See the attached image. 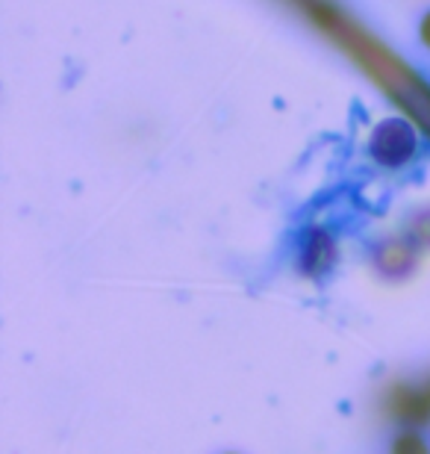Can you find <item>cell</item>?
Returning <instances> with one entry per match:
<instances>
[{
    "instance_id": "obj_2",
    "label": "cell",
    "mask_w": 430,
    "mask_h": 454,
    "mask_svg": "<svg viewBox=\"0 0 430 454\" xmlns=\"http://www.w3.org/2000/svg\"><path fill=\"white\" fill-rule=\"evenodd\" d=\"M336 260V245L324 231H309L304 236V248H301V266L309 275H322L333 266Z\"/></svg>"
},
{
    "instance_id": "obj_3",
    "label": "cell",
    "mask_w": 430,
    "mask_h": 454,
    "mask_svg": "<svg viewBox=\"0 0 430 454\" xmlns=\"http://www.w3.org/2000/svg\"><path fill=\"white\" fill-rule=\"evenodd\" d=\"M422 42L430 44V15L425 18V24H422Z\"/></svg>"
},
{
    "instance_id": "obj_1",
    "label": "cell",
    "mask_w": 430,
    "mask_h": 454,
    "mask_svg": "<svg viewBox=\"0 0 430 454\" xmlns=\"http://www.w3.org/2000/svg\"><path fill=\"white\" fill-rule=\"evenodd\" d=\"M416 148H418L416 130L404 118H383L371 130L369 153L378 166H387V168L407 166V162L416 157Z\"/></svg>"
}]
</instances>
